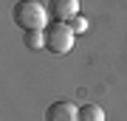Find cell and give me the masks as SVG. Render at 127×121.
I'll list each match as a JSON object with an SVG mask.
<instances>
[{
    "instance_id": "7",
    "label": "cell",
    "mask_w": 127,
    "mask_h": 121,
    "mask_svg": "<svg viewBox=\"0 0 127 121\" xmlns=\"http://www.w3.org/2000/svg\"><path fill=\"white\" fill-rule=\"evenodd\" d=\"M68 23H71L73 34H82V31H88V20H85V17H79V14H76V17H71Z\"/></svg>"
},
{
    "instance_id": "6",
    "label": "cell",
    "mask_w": 127,
    "mask_h": 121,
    "mask_svg": "<svg viewBox=\"0 0 127 121\" xmlns=\"http://www.w3.org/2000/svg\"><path fill=\"white\" fill-rule=\"evenodd\" d=\"M23 40L31 51H40L45 48V31H23Z\"/></svg>"
},
{
    "instance_id": "5",
    "label": "cell",
    "mask_w": 127,
    "mask_h": 121,
    "mask_svg": "<svg viewBox=\"0 0 127 121\" xmlns=\"http://www.w3.org/2000/svg\"><path fill=\"white\" fill-rule=\"evenodd\" d=\"M79 121H104V110L99 104H82L79 107Z\"/></svg>"
},
{
    "instance_id": "4",
    "label": "cell",
    "mask_w": 127,
    "mask_h": 121,
    "mask_svg": "<svg viewBox=\"0 0 127 121\" xmlns=\"http://www.w3.org/2000/svg\"><path fill=\"white\" fill-rule=\"evenodd\" d=\"M48 14H51V20L68 23L71 17L79 14V0H48Z\"/></svg>"
},
{
    "instance_id": "1",
    "label": "cell",
    "mask_w": 127,
    "mask_h": 121,
    "mask_svg": "<svg viewBox=\"0 0 127 121\" xmlns=\"http://www.w3.org/2000/svg\"><path fill=\"white\" fill-rule=\"evenodd\" d=\"M48 9L40 0H17L11 9V20L17 23L23 31H45L48 28Z\"/></svg>"
},
{
    "instance_id": "3",
    "label": "cell",
    "mask_w": 127,
    "mask_h": 121,
    "mask_svg": "<svg viewBox=\"0 0 127 121\" xmlns=\"http://www.w3.org/2000/svg\"><path fill=\"white\" fill-rule=\"evenodd\" d=\"M45 121H79V107L73 101H54L45 110Z\"/></svg>"
},
{
    "instance_id": "2",
    "label": "cell",
    "mask_w": 127,
    "mask_h": 121,
    "mask_svg": "<svg viewBox=\"0 0 127 121\" xmlns=\"http://www.w3.org/2000/svg\"><path fill=\"white\" fill-rule=\"evenodd\" d=\"M73 28L71 23H62V20H51L48 28H45V48L51 54H68L73 48Z\"/></svg>"
}]
</instances>
